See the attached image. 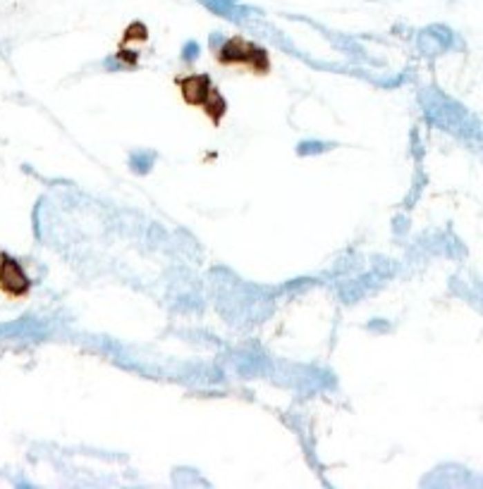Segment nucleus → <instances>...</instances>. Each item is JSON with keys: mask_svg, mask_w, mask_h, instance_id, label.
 I'll list each match as a JSON object with an SVG mask.
<instances>
[{"mask_svg": "<svg viewBox=\"0 0 483 489\" xmlns=\"http://www.w3.org/2000/svg\"><path fill=\"white\" fill-rule=\"evenodd\" d=\"M175 84L180 88V96L182 101H184V106L196 108V110L204 112L213 127H218V124L222 122V117L227 115V101L216 88L209 74H201V72L180 74L178 79H175Z\"/></svg>", "mask_w": 483, "mask_h": 489, "instance_id": "1", "label": "nucleus"}, {"mask_svg": "<svg viewBox=\"0 0 483 489\" xmlns=\"http://www.w3.org/2000/svg\"><path fill=\"white\" fill-rule=\"evenodd\" d=\"M218 65L227 70H247L256 77L271 74V55L263 46L244 39V36H230L216 53Z\"/></svg>", "mask_w": 483, "mask_h": 489, "instance_id": "2", "label": "nucleus"}, {"mask_svg": "<svg viewBox=\"0 0 483 489\" xmlns=\"http://www.w3.org/2000/svg\"><path fill=\"white\" fill-rule=\"evenodd\" d=\"M31 294V277L15 256L0 251V296L8 301H24Z\"/></svg>", "mask_w": 483, "mask_h": 489, "instance_id": "3", "label": "nucleus"}]
</instances>
